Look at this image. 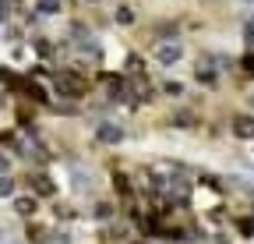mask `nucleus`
Here are the masks:
<instances>
[{"label": "nucleus", "instance_id": "nucleus-1", "mask_svg": "<svg viewBox=\"0 0 254 244\" xmlns=\"http://www.w3.org/2000/svg\"><path fill=\"white\" fill-rule=\"evenodd\" d=\"M50 88H53L57 96H64L67 103H81L92 92V81L85 75H78V68H57L50 75Z\"/></svg>", "mask_w": 254, "mask_h": 244}, {"label": "nucleus", "instance_id": "nucleus-2", "mask_svg": "<svg viewBox=\"0 0 254 244\" xmlns=\"http://www.w3.org/2000/svg\"><path fill=\"white\" fill-rule=\"evenodd\" d=\"M230 57H212V53H201L198 60H190V81L208 88V92H215V88L222 85V68H233L226 64Z\"/></svg>", "mask_w": 254, "mask_h": 244}, {"label": "nucleus", "instance_id": "nucleus-3", "mask_svg": "<svg viewBox=\"0 0 254 244\" xmlns=\"http://www.w3.org/2000/svg\"><path fill=\"white\" fill-rule=\"evenodd\" d=\"M184 57H187L184 39H163V43H152V50H148V60L155 68H163V71H173Z\"/></svg>", "mask_w": 254, "mask_h": 244}, {"label": "nucleus", "instance_id": "nucleus-4", "mask_svg": "<svg viewBox=\"0 0 254 244\" xmlns=\"http://www.w3.org/2000/svg\"><path fill=\"white\" fill-rule=\"evenodd\" d=\"M25 180H28V188H32V195H36V198H53V195H57V180H53L46 170H28Z\"/></svg>", "mask_w": 254, "mask_h": 244}, {"label": "nucleus", "instance_id": "nucleus-5", "mask_svg": "<svg viewBox=\"0 0 254 244\" xmlns=\"http://www.w3.org/2000/svg\"><path fill=\"white\" fill-rule=\"evenodd\" d=\"M230 135L240 138V142H254V113L237 110V113L230 117Z\"/></svg>", "mask_w": 254, "mask_h": 244}, {"label": "nucleus", "instance_id": "nucleus-6", "mask_svg": "<svg viewBox=\"0 0 254 244\" xmlns=\"http://www.w3.org/2000/svg\"><path fill=\"white\" fill-rule=\"evenodd\" d=\"M124 135H127V131L117 124L113 117H103V120H99V128H95V142H99V145H120Z\"/></svg>", "mask_w": 254, "mask_h": 244}, {"label": "nucleus", "instance_id": "nucleus-7", "mask_svg": "<svg viewBox=\"0 0 254 244\" xmlns=\"http://www.w3.org/2000/svg\"><path fill=\"white\" fill-rule=\"evenodd\" d=\"M71 184H74V191H81V195H95V188H99V177L88 173V170H74V173H71Z\"/></svg>", "mask_w": 254, "mask_h": 244}, {"label": "nucleus", "instance_id": "nucleus-8", "mask_svg": "<svg viewBox=\"0 0 254 244\" xmlns=\"http://www.w3.org/2000/svg\"><path fill=\"white\" fill-rule=\"evenodd\" d=\"M155 92L163 96V99H184V96H187V81L166 78V81H159V85H155Z\"/></svg>", "mask_w": 254, "mask_h": 244}, {"label": "nucleus", "instance_id": "nucleus-9", "mask_svg": "<svg viewBox=\"0 0 254 244\" xmlns=\"http://www.w3.org/2000/svg\"><path fill=\"white\" fill-rule=\"evenodd\" d=\"M92 216L99 220V223H113L117 220V202L113 198H95L92 202Z\"/></svg>", "mask_w": 254, "mask_h": 244}, {"label": "nucleus", "instance_id": "nucleus-10", "mask_svg": "<svg viewBox=\"0 0 254 244\" xmlns=\"http://www.w3.org/2000/svg\"><path fill=\"white\" fill-rule=\"evenodd\" d=\"M11 205H14L18 216H25V220H32V216L39 212V198H36V195H14Z\"/></svg>", "mask_w": 254, "mask_h": 244}, {"label": "nucleus", "instance_id": "nucleus-11", "mask_svg": "<svg viewBox=\"0 0 254 244\" xmlns=\"http://www.w3.org/2000/svg\"><path fill=\"white\" fill-rule=\"evenodd\" d=\"M166 124H170V128H184V131H187V128H198V124H201V113H198V110H177V113L166 120Z\"/></svg>", "mask_w": 254, "mask_h": 244}, {"label": "nucleus", "instance_id": "nucleus-12", "mask_svg": "<svg viewBox=\"0 0 254 244\" xmlns=\"http://www.w3.org/2000/svg\"><path fill=\"white\" fill-rule=\"evenodd\" d=\"M32 11H36L39 18H57V14H64V0H36Z\"/></svg>", "mask_w": 254, "mask_h": 244}, {"label": "nucleus", "instance_id": "nucleus-13", "mask_svg": "<svg viewBox=\"0 0 254 244\" xmlns=\"http://www.w3.org/2000/svg\"><path fill=\"white\" fill-rule=\"evenodd\" d=\"M134 18H138V11L131 4H117V11H113V21L117 25H134Z\"/></svg>", "mask_w": 254, "mask_h": 244}, {"label": "nucleus", "instance_id": "nucleus-14", "mask_svg": "<svg viewBox=\"0 0 254 244\" xmlns=\"http://www.w3.org/2000/svg\"><path fill=\"white\" fill-rule=\"evenodd\" d=\"M244 46H247V53H254V14H247V21H244Z\"/></svg>", "mask_w": 254, "mask_h": 244}, {"label": "nucleus", "instance_id": "nucleus-15", "mask_svg": "<svg viewBox=\"0 0 254 244\" xmlns=\"http://www.w3.org/2000/svg\"><path fill=\"white\" fill-rule=\"evenodd\" d=\"M0 198H14V173L0 177Z\"/></svg>", "mask_w": 254, "mask_h": 244}, {"label": "nucleus", "instance_id": "nucleus-16", "mask_svg": "<svg viewBox=\"0 0 254 244\" xmlns=\"http://www.w3.org/2000/svg\"><path fill=\"white\" fill-rule=\"evenodd\" d=\"M4 173H14V163H11V152L0 149V177H4Z\"/></svg>", "mask_w": 254, "mask_h": 244}, {"label": "nucleus", "instance_id": "nucleus-17", "mask_svg": "<svg viewBox=\"0 0 254 244\" xmlns=\"http://www.w3.org/2000/svg\"><path fill=\"white\" fill-rule=\"evenodd\" d=\"M11 18V0H0V21Z\"/></svg>", "mask_w": 254, "mask_h": 244}, {"label": "nucleus", "instance_id": "nucleus-18", "mask_svg": "<svg viewBox=\"0 0 254 244\" xmlns=\"http://www.w3.org/2000/svg\"><path fill=\"white\" fill-rule=\"evenodd\" d=\"M244 106H247V113H254V88H247V92H244Z\"/></svg>", "mask_w": 254, "mask_h": 244}, {"label": "nucleus", "instance_id": "nucleus-19", "mask_svg": "<svg viewBox=\"0 0 254 244\" xmlns=\"http://www.w3.org/2000/svg\"><path fill=\"white\" fill-rule=\"evenodd\" d=\"M251 156H254V142H251Z\"/></svg>", "mask_w": 254, "mask_h": 244}, {"label": "nucleus", "instance_id": "nucleus-20", "mask_svg": "<svg viewBox=\"0 0 254 244\" xmlns=\"http://www.w3.org/2000/svg\"><path fill=\"white\" fill-rule=\"evenodd\" d=\"M11 4H14V0H11Z\"/></svg>", "mask_w": 254, "mask_h": 244}]
</instances>
